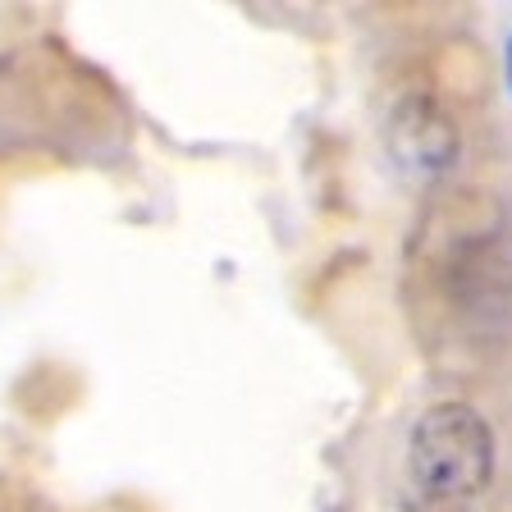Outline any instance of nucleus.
<instances>
[{
  "label": "nucleus",
  "mask_w": 512,
  "mask_h": 512,
  "mask_svg": "<svg viewBox=\"0 0 512 512\" xmlns=\"http://www.w3.org/2000/svg\"><path fill=\"white\" fill-rule=\"evenodd\" d=\"M499 439L485 412L462 398L430 403L407 435V480L430 508H458L494 485Z\"/></svg>",
  "instance_id": "obj_1"
},
{
  "label": "nucleus",
  "mask_w": 512,
  "mask_h": 512,
  "mask_svg": "<svg viewBox=\"0 0 512 512\" xmlns=\"http://www.w3.org/2000/svg\"><path fill=\"white\" fill-rule=\"evenodd\" d=\"M384 156L403 179L444 183L462 160V128L430 92H407L384 115Z\"/></svg>",
  "instance_id": "obj_2"
},
{
  "label": "nucleus",
  "mask_w": 512,
  "mask_h": 512,
  "mask_svg": "<svg viewBox=\"0 0 512 512\" xmlns=\"http://www.w3.org/2000/svg\"><path fill=\"white\" fill-rule=\"evenodd\" d=\"M508 92H512V37H508Z\"/></svg>",
  "instance_id": "obj_3"
}]
</instances>
